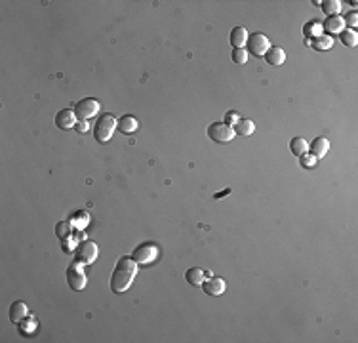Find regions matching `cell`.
<instances>
[{"label":"cell","mask_w":358,"mask_h":343,"mask_svg":"<svg viewBox=\"0 0 358 343\" xmlns=\"http://www.w3.org/2000/svg\"><path fill=\"white\" fill-rule=\"evenodd\" d=\"M135 275H137V261L134 258H128V255L118 258L111 276V290L114 294H124L134 284Z\"/></svg>","instance_id":"6da1fadb"},{"label":"cell","mask_w":358,"mask_h":343,"mask_svg":"<svg viewBox=\"0 0 358 343\" xmlns=\"http://www.w3.org/2000/svg\"><path fill=\"white\" fill-rule=\"evenodd\" d=\"M118 128V120L114 119L112 115L105 112L97 119L96 126H94V137H96L97 143H107L112 137L114 130Z\"/></svg>","instance_id":"7a4b0ae2"},{"label":"cell","mask_w":358,"mask_h":343,"mask_svg":"<svg viewBox=\"0 0 358 343\" xmlns=\"http://www.w3.org/2000/svg\"><path fill=\"white\" fill-rule=\"evenodd\" d=\"M234 128L225 122H212L208 126V137L216 143H231L234 139Z\"/></svg>","instance_id":"3957f363"},{"label":"cell","mask_w":358,"mask_h":343,"mask_svg":"<svg viewBox=\"0 0 358 343\" xmlns=\"http://www.w3.org/2000/svg\"><path fill=\"white\" fill-rule=\"evenodd\" d=\"M99 109H101V105H99L97 99H94V97H84V99H80V101L75 105V115L78 120H86V122H88L92 117H96L97 112H99Z\"/></svg>","instance_id":"277c9868"},{"label":"cell","mask_w":358,"mask_h":343,"mask_svg":"<svg viewBox=\"0 0 358 343\" xmlns=\"http://www.w3.org/2000/svg\"><path fill=\"white\" fill-rule=\"evenodd\" d=\"M248 52L257 55V58H261L265 53L271 50V40H268L267 35H263V33H254V35H250L248 37Z\"/></svg>","instance_id":"5b68a950"},{"label":"cell","mask_w":358,"mask_h":343,"mask_svg":"<svg viewBox=\"0 0 358 343\" xmlns=\"http://www.w3.org/2000/svg\"><path fill=\"white\" fill-rule=\"evenodd\" d=\"M75 258H76V263H80V265H90V263H94L97 258V244L96 242H92V240H84V242H80L75 250Z\"/></svg>","instance_id":"8992f818"},{"label":"cell","mask_w":358,"mask_h":343,"mask_svg":"<svg viewBox=\"0 0 358 343\" xmlns=\"http://www.w3.org/2000/svg\"><path fill=\"white\" fill-rule=\"evenodd\" d=\"M157 255H158L157 244H153V242H143V244H139V246L134 250L132 258L137 261V265H149V263H153V261L157 260Z\"/></svg>","instance_id":"52a82bcc"},{"label":"cell","mask_w":358,"mask_h":343,"mask_svg":"<svg viewBox=\"0 0 358 343\" xmlns=\"http://www.w3.org/2000/svg\"><path fill=\"white\" fill-rule=\"evenodd\" d=\"M86 282H88V278H86V273H84V269L75 263V265H71L67 269V284L73 288V290L80 292L86 288Z\"/></svg>","instance_id":"ba28073f"},{"label":"cell","mask_w":358,"mask_h":343,"mask_svg":"<svg viewBox=\"0 0 358 343\" xmlns=\"http://www.w3.org/2000/svg\"><path fill=\"white\" fill-rule=\"evenodd\" d=\"M76 122H78V119H76L75 111H71V109H63L55 115V126L61 128V130H73L76 126Z\"/></svg>","instance_id":"9c48e42d"},{"label":"cell","mask_w":358,"mask_h":343,"mask_svg":"<svg viewBox=\"0 0 358 343\" xmlns=\"http://www.w3.org/2000/svg\"><path fill=\"white\" fill-rule=\"evenodd\" d=\"M204 292L208 294V296H221V294H225V290H227V284H225L223 278H219V276H210V278H206L204 280Z\"/></svg>","instance_id":"30bf717a"},{"label":"cell","mask_w":358,"mask_h":343,"mask_svg":"<svg viewBox=\"0 0 358 343\" xmlns=\"http://www.w3.org/2000/svg\"><path fill=\"white\" fill-rule=\"evenodd\" d=\"M29 317V307L27 303H23V301H14L12 305H10V321L12 322H21L25 321Z\"/></svg>","instance_id":"8fae6325"},{"label":"cell","mask_w":358,"mask_h":343,"mask_svg":"<svg viewBox=\"0 0 358 343\" xmlns=\"http://www.w3.org/2000/svg\"><path fill=\"white\" fill-rule=\"evenodd\" d=\"M322 29L328 31L330 37H332V35H339V33H343L347 27H345V19L341 17V15H332V17H328L326 23L322 25Z\"/></svg>","instance_id":"7c38bea8"},{"label":"cell","mask_w":358,"mask_h":343,"mask_svg":"<svg viewBox=\"0 0 358 343\" xmlns=\"http://www.w3.org/2000/svg\"><path fill=\"white\" fill-rule=\"evenodd\" d=\"M309 149H311V155H314V157L320 160V158H324L326 155H328L330 141L326 139V137H316V139L309 145Z\"/></svg>","instance_id":"4fadbf2b"},{"label":"cell","mask_w":358,"mask_h":343,"mask_svg":"<svg viewBox=\"0 0 358 343\" xmlns=\"http://www.w3.org/2000/svg\"><path fill=\"white\" fill-rule=\"evenodd\" d=\"M185 280L191 284V286H202V284H204V280H206V271H204V269H200V267L187 269Z\"/></svg>","instance_id":"5bb4252c"},{"label":"cell","mask_w":358,"mask_h":343,"mask_svg":"<svg viewBox=\"0 0 358 343\" xmlns=\"http://www.w3.org/2000/svg\"><path fill=\"white\" fill-rule=\"evenodd\" d=\"M137 128H139V122L134 115H124L118 119V130L122 134H134Z\"/></svg>","instance_id":"9a60e30c"},{"label":"cell","mask_w":358,"mask_h":343,"mask_svg":"<svg viewBox=\"0 0 358 343\" xmlns=\"http://www.w3.org/2000/svg\"><path fill=\"white\" fill-rule=\"evenodd\" d=\"M250 33L246 31V27H234L231 31V44L232 48H244V44L248 42Z\"/></svg>","instance_id":"2e32d148"},{"label":"cell","mask_w":358,"mask_h":343,"mask_svg":"<svg viewBox=\"0 0 358 343\" xmlns=\"http://www.w3.org/2000/svg\"><path fill=\"white\" fill-rule=\"evenodd\" d=\"M265 58H267L268 65H282L284 61H286V52H284L280 46H271V50L265 53Z\"/></svg>","instance_id":"e0dca14e"},{"label":"cell","mask_w":358,"mask_h":343,"mask_svg":"<svg viewBox=\"0 0 358 343\" xmlns=\"http://www.w3.org/2000/svg\"><path fill=\"white\" fill-rule=\"evenodd\" d=\"M255 132V124L254 120L250 119H240L236 124H234V134L242 135V137H248V135H252Z\"/></svg>","instance_id":"ac0fdd59"},{"label":"cell","mask_w":358,"mask_h":343,"mask_svg":"<svg viewBox=\"0 0 358 343\" xmlns=\"http://www.w3.org/2000/svg\"><path fill=\"white\" fill-rule=\"evenodd\" d=\"M290 149L295 157H303V155L309 153V143H307L303 137H293L290 141Z\"/></svg>","instance_id":"d6986e66"},{"label":"cell","mask_w":358,"mask_h":343,"mask_svg":"<svg viewBox=\"0 0 358 343\" xmlns=\"http://www.w3.org/2000/svg\"><path fill=\"white\" fill-rule=\"evenodd\" d=\"M313 48H314V50H320V52L332 50V48H334V38L330 37V35H322V37L314 38Z\"/></svg>","instance_id":"ffe728a7"},{"label":"cell","mask_w":358,"mask_h":343,"mask_svg":"<svg viewBox=\"0 0 358 343\" xmlns=\"http://www.w3.org/2000/svg\"><path fill=\"white\" fill-rule=\"evenodd\" d=\"M339 38H341V42L345 46H349V48H354L358 44V35L354 29H345L343 33H339Z\"/></svg>","instance_id":"44dd1931"},{"label":"cell","mask_w":358,"mask_h":343,"mask_svg":"<svg viewBox=\"0 0 358 343\" xmlns=\"http://www.w3.org/2000/svg\"><path fill=\"white\" fill-rule=\"evenodd\" d=\"M322 10L326 12L328 17H332V15H339V12H341V2H339V0H328V2H322Z\"/></svg>","instance_id":"7402d4cb"},{"label":"cell","mask_w":358,"mask_h":343,"mask_svg":"<svg viewBox=\"0 0 358 343\" xmlns=\"http://www.w3.org/2000/svg\"><path fill=\"white\" fill-rule=\"evenodd\" d=\"M322 25L320 23H316V21H311V23H307L305 25V29H303V33H305L307 37L311 38V37H314V38H318V37H322Z\"/></svg>","instance_id":"603a6c76"},{"label":"cell","mask_w":358,"mask_h":343,"mask_svg":"<svg viewBox=\"0 0 358 343\" xmlns=\"http://www.w3.org/2000/svg\"><path fill=\"white\" fill-rule=\"evenodd\" d=\"M248 58H250V53H248V50H244V48H234V50H232V61H234L236 65H246Z\"/></svg>","instance_id":"cb8c5ba5"},{"label":"cell","mask_w":358,"mask_h":343,"mask_svg":"<svg viewBox=\"0 0 358 343\" xmlns=\"http://www.w3.org/2000/svg\"><path fill=\"white\" fill-rule=\"evenodd\" d=\"M299 160H301V166L307 168V170H313L318 164V158L314 157V155H303V157H299Z\"/></svg>","instance_id":"d4e9b609"},{"label":"cell","mask_w":358,"mask_h":343,"mask_svg":"<svg viewBox=\"0 0 358 343\" xmlns=\"http://www.w3.org/2000/svg\"><path fill=\"white\" fill-rule=\"evenodd\" d=\"M55 233H57L59 239L65 240L69 237V233H71V223H69V221H61V223H57L55 225Z\"/></svg>","instance_id":"484cf974"},{"label":"cell","mask_w":358,"mask_h":343,"mask_svg":"<svg viewBox=\"0 0 358 343\" xmlns=\"http://www.w3.org/2000/svg\"><path fill=\"white\" fill-rule=\"evenodd\" d=\"M343 19H345V27L349 25L351 29H354V27L358 25V14H356V12H351V14H347Z\"/></svg>","instance_id":"4316f807"},{"label":"cell","mask_w":358,"mask_h":343,"mask_svg":"<svg viewBox=\"0 0 358 343\" xmlns=\"http://www.w3.org/2000/svg\"><path fill=\"white\" fill-rule=\"evenodd\" d=\"M238 120H240V117H238V115H236V112H234V111H229V112H227V115H225L223 122H225V124H227V126H234V124H236Z\"/></svg>","instance_id":"83f0119b"},{"label":"cell","mask_w":358,"mask_h":343,"mask_svg":"<svg viewBox=\"0 0 358 343\" xmlns=\"http://www.w3.org/2000/svg\"><path fill=\"white\" fill-rule=\"evenodd\" d=\"M76 132H80V134H84V132H88V122L86 120H78L75 126Z\"/></svg>","instance_id":"f1b7e54d"},{"label":"cell","mask_w":358,"mask_h":343,"mask_svg":"<svg viewBox=\"0 0 358 343\" xmlns=\"http://www.w3.org/2000/svg\"><path fill=\"white\" fill-rule=\"evenodd\" d=\"M229 193H231V189H225V191H221V193L216 194V198H221V196H225V194H229Z\"/></svg>","instance_id":"f546056e"}]
</instances>
